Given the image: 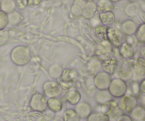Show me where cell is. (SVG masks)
I'll list each match as a JSON object with an SVG mask.
<instances>
[{
  "label": "cell",
  "instance_id": "cell-1",
  "mask_svg": "<svg viewBox=\"0 0 145 121\" xmlns=\"http://www.w3.org/2000/svg\"><path fill=\"white\" fill-rule=\"evenodd\" d=\"M10 59L17 66H25L31 61V49L25 45H17L11 51Z\"/></svg>",
  "mask_w": 145,
  "mask_h": 121
},
{
  "label": "cell",
  "instance_id": "cell-2",
  "mask_svg": "<svg viewBox=\"0 0 145 121\" xmlns=\"http://www.w3.org/2000/svg\"><path fill=\"white\" fill-rule=\"evenodd\" d=\"M108 90L113 97L120 99L127 94V84L123 79L120 78H115L112 79Z\"/></svg>",
  "mask_w": 145,
  "mask_h": 121
},
{
  "label": "cell",
  "instance_id": "cell-3",
  "mask_svg": "<svg viewBox=\"0 0 145 121\" xmlns=\"http://www.w3.org/2000/svg\"><path fill=\"white\" fill-rule=\"evenodd\" d=\"M29 106L33 111L43 113L48 109V99L44 94L36 92L31 96Z\"/></svg>",
  "mask_w": 145,
  "mask_h": 121
},
{
  "label": "cell",
  "instance_id": "cell-4",
  "mask_svg": "<svg viewBox=\"0 0 145 121\" xmlns=\"http://www.w3.org/2000/svg\"><path fill=\"white\" fill-rule=\"evenodd\" d=\"M120 109L123 113H130L138 105V100L137 96L132 94H125L123 97L120 98V101L118 103Z\"/></svg>",
  "mask_w": 145,
  "mask_h": 121
},
{
  "label": "cell",
  "instance_id": "cell-5",
  "mask_svg": "<svg viewBox=\"0 0 145 121\" xmlns=\"http://www.w3.org/2000/svg\"><path fill=\"white\" fill-rule=\"evenodd\" d=\"M43 94L45 97L55 98L59 97L62 92V89L58 82L55 81H47L42 85Z\"/></svg>",
  "mask_w": 145,
  "mask_h": 121
},
{
  "label": "cell",
  "instance_id": "cell-6",
  "mask_svg": "<svg viewBox=\"0 0 145 121\" xmlns=\"http://www.w3.org/2000/svg\"><path fill=\"white\" fill-rule=\"evenodd\" d=\"M112 81L111 75H108L105 72H99L95 75L93 79L95 87L97 88L99 90H108L110 82Z\"/></svg>",
  "mask_w": 145,
  "mask_h": 121
},
{
  "label": "cell",
  "instance_id": "cell-7",
  "mask_svg": "<svg viewBox=\"0 0 145 121\" xmlns=\"http://www.w3.org/2000/svg\"><path fill=\"white\" fill-rule=\"evenodd\" d=\"M107 41L112 46L118 48L123 43V35L121 31L108 27L107 31Z\"/></svg>",
  "mask_w": 145,
  "mask_h": 121
},
{
  "label": "cell",
  "instance_id": "cell-8",
  "mask_svg": "<svg viewBox=\"0 0 145 121\" xmlns=\"http://www.w3.org/2000/svg\"><path fill=\"white\" fill-rule=\"evenodd\" d=\"M108 109L105 113L107 116L109 121H116L124 113L120 109L117 102L115 101H112L108 103Z\"/></svg>",
  "mask_w": 145,
  "mask_h": 121
},
{
  "label": "cell",
  "instance_id": "cell-9",
  "mask_svg": "<svg viewBox=\"0 0 145 121\" xmlns=\"http://www.w3.org/2000/svg\"><path fill=\"white\" fill-rule=\"evenodd\" d=\"M118 65V62L115 58H106L101 62V67L103 72L110 75H113L116 72Z\"/></svg>",
  "mask_w": 145,
  "mask_h": 121
},
{
  "label": "cell",
  "instance_id": "cell-10",
  "mask_svg": "<svg viewBox=\"0 0 145 121\" xmlns=\"http://www.w3.org/2000/svg\"><path fill=\"white\" fill-rule=\"evenodd\" d=\"M74 111L77 113L80 118L86 119L92 113L91 105L86 101L79 102L75 106Z\"/></svg>",
  "mask_w": 145,
  "mask_h": 121
},
{
  "label": "cell",
  "instance_id": "cell-11",
  "mask_svg": "<svg viewBox=\"0 0 145 121\" xmlns=\"http://www.w3.org/2000/svg\"><path fill=\"white\" fill-rule=\"evenodd\" d=\"M113 51V46L108 41H101L96 50V55L98 58L100 57H108Z\"/></svg>",
  "mask_w": 145,
  "mask_h": 121
},
{
  "label": "cell",
  "instance_id": "cell-12",
  "mask_svg": "<svg viewBox=\"0 0 145 121\" xmlns=\"http://www.w3.org/2000/svg\"><path fill=\"white\" fill-rule=\"evenodd\" d=\"M94 98L96 103L101 106L108 105L113 100V97L108 90H99L96 93Z\"/></svg>",
  "mask_w": 145,
  "mask_h": 121
},
{
  "label": "cell",
  "instance_id": "cell-13",
  "mask_svg": "<svg viewBox=\"0 0 145 121\" xmlns=\"http://www.w3.org/2000/svg\"><path fill=\"white\" fill-rule=\"evenodd\" d=\"M97 11L98 8L96 3L93 0H89L86 1L84 8L82 11V16L86 19H91L94 16Z\"/></svg>",
  "mask_w": 145,
  "mask_h": 121
},
{
  "label": "cell",
  "instance_id": "cell-14",
  "mask_svg": "<svg viewBox=\"0 0 145 121\" xmlns=\"http://www.w3.org/2000/svg\"><path fill=\"white\" fill-rule=\"evenodd\" d=\"M101 62L102 61L98 57H93L91 58L86 64V69L88 72L91 75H96L99 73L102 69Z\"/></svg>",
  "mask_w": 145,
  "mask_h": 121
},
{
  "label": "cell",
  "instance_id": "cell-15",
  "mask_svg": "<svg viewBox=\"0 0 145 121\" xmlns=\"http://www.w3.org/2000/svg\"><path fill=\"white\" fill-rule=\"evenodd\" d=\"M119 53L124 59H131L135 55V50L132 44L128 42H123L119 47Z\"/></svg>",
  "mask_w": 145,
  "mask_h": 121
},
{
  "label": "cell",
  "instance_id": "cell-16",
  "mask_svg": "<svg viewBox=\"0 0 145 121\" xmlns=\"http://www.w3.org/2000/svg\"><path fill=\"white\" fill-rule=\"evenodd\" d=\"M81 99H82V96H81L80 92L73 88L68 90V92L65 94L66 101L72 106H76V104H78L80 102Z\"/></svg>",
  "mask_w": 145,
  "mask_h": 121
},
{
  "label": "cell",
  "instance_id": "cell-17",
  "mask_svg": "<svg viewBox=\"0 0 145 121\" xmlns=\"http://www.w3.org/2000/svg\"><path fill=\"white\" fill-rule=\"evenodd\" d=\"M132 69L140 76L145 75V60L142 57H138L134 60L132 65Z\"/></svg>",
  "mask_w": 145,
  "mask_h": 121
},
{
  "label": "cell",
  "instance_id": "cell-18",
  "mask_svg": "<svg viewBox=\"0 0 145 121\" xmlns=\"http://www.w3.org/2000/svg\"><path fill=\"white\" fill-rule=\"evenodd\" d=\"M137 27L135 23L133 20H126L122 23L121 30L122 33L127 35H132L135 33Z\"/></svg>",
  "mask_w": 145,
  "mask_h": 121
},
{
  "label": "cell",
  "instance_id": "cell-19",
  "mask_svg": "<svg viewBox=\"0 0 145 121\" xmlns=\"http://www.w3.org/2000/svg\"><path fill=\"white\" fill-rule=\"evenodd\" d=\"M99 19L102 25L108 26L114 24L116 21V16L113 11H106V12H100L99 15Z\"/></svg>",
  "mask_w": 145,
  "mask_h": 121
},
{
  "label": "cell",
  "instance_id": "cell-20",
  "mask_svg": "<svg viewBox=\"0 0 145 121\" xmlns=\"http://www.w3.org/2000/svg\"><path fill=\"white\" fill-rule=\"evenodd\" d=\"M130 116L133 121H144L145 109L141 105H137L130 113Z\"/></svg>",
  "mask_w": 145,
  "mask_h": 121
},
{
  "label": "cell",
  "instance_id": "cell-21",
  "mask_svg": "<svg viewBox=\"0 0 145 121\" xmlns=\"http://www.w3.org/2000/svg\"><path fill=\"white\" fill-rule=\"evenodd\" d=\"M78 72L74 69H63L62 76L59 78L62 80L68 82H73L78 78Z\"/></svg>",
  "mask_w": 145,
  "mask_h": 121
},
{
  "label": "cell",
  "instance_id": "cell-22",
  "mask_svg": "<svg viewBox=\"0 0 145 121\" xmlns=\"http://www.w3.org/2000/svg\"><path fill=\"white\" fill-rule=\"evenodd\" d=\"M62 102L58 97L50 98L48 99V108L54 113H58L62 109Z\"/></svg>",
  "mask_w": 145,
  "mask_h": 121
},
{
  "label": "cell",
  "instance_id": "cell-23",
  "mask_svg": "<svg viewBox=\"0 0 145 121\" xmlns=\"http://www.w3.org/2000/svg\"><path fill=\"white\" fill-rule=\"evenodd\" d=\"M86 0H74L72 7L71 12L75 16H82V11L85 7Z\"/></svg>",
  "mask_w": 145,
  "mask_h": 121
},
{
  "label": "cell",
  "instance_id": "cell-24",
  "mask_svg": "<svg viewBox=\"0 0 145 121\" xmlns=\"http://www.w3.org/2000/svg\"><path fill=\"white\" fill-rule=\"evenodd\" d=\"M16 3L14 0H1L0 4V10L7 14L16 11Z\"/></svg>",
  "mask_w": 145,
  "mask_h": 121
},
{
  "label": "cell",
  "instance_id": "cell-25",
  "mask_svg": "<svg viewBox=\"0 0 145 121\" xmlns=\"http://www.w3.org/2000/svg\"><path fill=\"white\" fill-rule=\"evenodd\" d=\"M96 5L100 12L112 11L114 9V4L110 0H98Z\"/></svg>",
  "mask_w": 145,
  "mask_h": 121
},
{
  "label": "cell",
  "instance_id": "cell-26",
  "mask_svg": "<svg viewBox=\"0 0 145 121\" xmlns=\"http://www.w3.org/2000/svg\"><path fill=\"white\" fill-rule=\"evenodd\" d=\"M62 72H63V69H62V66L58 64H53L50 67L49 69H48V72L52 79H59L62 76Z\"/></svg>",
  "mask_w": 145,
  "mask_h": 121
},
{
  "label": "cell",
  "instance_id": "cell-27",
  "mask_svg": "<svg viewBox=\"0 0 145 121\" xmlns=\"http://www.w3.org/2000/svg\"><path fill=\"white\" fill-rule=\"evenodd\" d=\"M7 15H8V24L13 26L19 25L21 21H23L22 15L18 11H14Z\"/></svg>",
  "mask_w": 145,
  "mask_h": 121
},
{
  "label": "cell",
  "instance_id": "cell-28",
  "mask_svg": "<svg viewBox=\"0 0 145 121\" xmlns=\"http://www.w3.org/2000/svg\"><path fill=\"white\" fill-rule=\"evenodd\" d=\"M63 121H80V118L74 109H68L62 115Z\"/></svg>",
  "mask_w": 145,
  "mask_h": 121
},
{
  "label": "cell",
  "instance_id": "cell-29",
  "mask_svg": "<svg viewBox=\"0 0 145 121\" xmlns=\"http://www.w3.org/2000/svg\"><path fill=\"white\" fill-rule=\"evenodd\" d=\"M108 27L104 25H99L94 28V33L96 36L101 41L107 40V31Z\"/></svg>",
  "mask_w": 145,
  "mask_h": 121
},
{
  "label": "cell",
  "instance_id": "cell-30",
  "mask_svg": "<svg viewBox=\"0 0 145 121\" xmlns=\"http://www.w3.org/2000/svg\"><path fill=\"white\" fill-rule=\"evenodd\" d=\"M132 67H130V66H128L127 64H125L122 66V67L120 68V70H119V76H120V79H123L124 81L127 80V79H130L132 76Z\"/></svg>",
  "mask_w": 145,
  "mask_h": 121
},
{
  "label": "cell",
  "instance_id": "cell-31",
  "mask_svg": "<svg viewBox=\"0 0 145 121\" xmlns=\"http://www.w3.org/2000/svg\"><path fill=\"white\" fill-rule=\"evenodd\" d=\"M87 121H109L106 113L103 112H92L86 118Z\"/></svg>",
  "mask_w": 145,
  "mask_h": 121
},
{
  "label": "cell",
  "instance_id": "cell-32",
  "mask_svg": "<svg viewBox=\"0 0 145 121\" xmlns=\"http://www.w3.org/2000/svg\"><path fill=\"white\" fill-rule=\"evenodd\" d=\"M27 121H45V116L42 114V113L39 112L33 111L27 114L26 116Z\"/></svg>",
  "mask_w": 145,
  "mask_h": 121
},
{
  "label": "cell",
  "instance_id": "cell-33",
  "mask_svg": "<svg viewBox=\"0 0 145 121\" xmlns=\"http://www.w3.org/2000/svg\"><path fill=\"white\" fill-rule=\"evenodd\" d=\"M135 33L137 41L142 43H145V24H142L137 28Z\"/></svg>",
  "mask_w": 145,
  "mask_h": 121
},
{
  "label": "cell",
  "instance_id": "cell-34",
  "mask_svg": "<svg viewBox=\"0 0 145 121\" xmlns=\"http://www.w3.org/2000/svg\"><path fill=\"white\" fill-rule=\"evenodd\" d=\"M10 39L9 32L7 29L0 30V47L5 45Z\"/></svg>",
  "mask_w": 145,
  "mask_h": 121
},
{
  "label": "cell",
  "instance_id": "cell-35",
  "mask_svg": "<svg viewBox=\"0 0 145 121\" xmlns=\"http://www.w3.org/2000/svg\"><path fill=\"white\" fill-rule=\"evenodd\" d=\"M8 24V15L4 11L0 10V30L5 29Z\"/></svg>",
  "mask_w": 145,
  "mask_h": 121
},
{
  "label": "cell",
  "instance_id": "cell-36",
  "mask_svg": "<svg viewBox=\"0 0 145 121\" xmlns=\"http://www.w3.org/2000/svg\"><path fill=\"white\" fill-rule=\"evenodd\" d=\"M58 84H59V86H61V88H62V89H66V90L67 91L73 87V82H65V81L62 80V79H59Z\"/></svg>",
  "mask_w": 145,
  "mask_h": 121
},
{
  "label": "cell",
  "instance_id": "cell-37",
  "mask_svg": "<svg viewBox=\"0 0 145 121\" xmlns=\"http://www.w3.org/2000/svg\"><path fill=\"white\" fill-rule=\"evenodd\" d=\"M16 3V6L20 10H23L28 6L27 0H14Z\"/></svg>",
  "mask_w": 145,
  "mask_h": 121
},
{
  "label": "cell",
  "instance_id": "cell-38",
  "mask_svg": "<svg viewBox=\"0 0 145 121\" xmlns=\"http://www.w3.org/2000/svg\"><path fill=\"white\" fill-rule=\"evenodd\" d=\"M28 6L33 8H36L39 7L42 3V0H27Z\"/></svg>",
  "mask_w": 145,
  "mask_h": 121
},
{
  "label": "cell",
  "instance_id": "cell-39",
  "mask_svg": "<svg viewBox=\"0 0 145 121\" xmlns=\"http://www.w3.org/2000/svg\"><path fill=\"white\" fill-rule=\"evenodd\" d=\"M132 91L133 92V95L136 96V95H138L139 93L140 92V84H138L137 82H133L131 85Z\"/></svg>",
  "mask_w": 145,
  "mask_h": 121
},
{
  "label": "cell",
  "instance_id": "cell-40",
  "mask_svg": "<svg viewBox=\"0 0 145 121\" xmlns=\"http://www.w3.org/2000/svg\"><path fill=\"white\" fill-rule=\"evenodd\" d=\"M116 121H133L132 118L130 117V115L125 114V113H123L122 116H120V117L118 118Z\"/></svg>",
  "mask_w": 145,
  "mask_h": 121
},
{
  "label": "cell",
  "instance_id": "cell-41",
  "mask_svg": "<svg viewBox=\"0 0 145 121\" xmlns=\"http://www.w3.org/2000/svg\"><path fill=\"white\" fill-rule=\"evenodd\" d=\"M140 90L142 94L145 95V79L140 83Z\"/></svg>",
  "mask_w": 145,
  "mask_h": 121
},
{
  "label": "cell",
  "instance_id": "cell-42",
  "mask_svg": "<svg viewBox=\"0 0 145 121\" xmlns=\"http://www.w3.org/2000/svg\"><path fill=\"white\" fill-rule=\"evenodd\" d=\"M140 102H141V106L145 109V95L142 94L140 96Z\"/></svg>",
  "mask_w": 145,
  "mask_h": 121
},
{
  "label": "cell",
  "instance_id": "cell-43",
  "mask_svg": "<svg viewBox=\"0 0 145 121\" xmlns=\"http://www.w3.org/2000/svg\"><path fill=\"white\" fill-rule=\"evenodd\" d=\"M141 55H142V58H143L145 60V47L142 49L141 52Z\"/></svg>",
  "mask_w": 145,
  "mask_h": 121
},
{
  "label": "cell",
  "instance_id": "cell-44",
  "mask_svg": "<svg viewBox=\"0 0 145 121\" xmlns=\"http://www.w3.org/2000/svg\"><path fill=\"white\" fill-rule=\"evenodd\" d=\"M110 1H112V2L114 4V3H116V2H119L120 1H121V0H110Z\"/></svg>",
  "mask_w": 145,
  "mask_h": 121
},
{
  "label": "cell",
  "instance_id": "cell-45",
  "mask_svg": "<svg viewBox=\"0 0 145 121\" xmlns=\"http://www.w3.org/2000/svg\"><path fill=\"white\" fill-rule=\"evenodd\" d=\"M129 1H135V0H129Z\"/></svg>",
  "mask_w": 145,
  "mask_h": 121
},
{
  "label": "cell",
  "instance_id": "cell-46",
  "mask_svg": "<svg viewBox=\"0 0 145 121\" xmlns=\"http://www.w3.org/2000/svg\"><path fill=\"white\" fill-rule=\"evenodd\" d=\"M1 0H0V4H1Z\"/></svg>",
  "mask_w": 145,
  "mask_h": 121
},
{
  "label": "cell",
  "instance_id": "cell-47",
  "mask_svg": "<svg viewBox=\"0 0 145 121\" xmlns=\"http://www.w3.org/2000/svg\"><path fill=\"white\" fill-rule=\"evenodd\" d=\"M86 1H89V0H86Z\"/></svg>",
  "mask_w": 145,
  "mask_h": 121
}]
</instances>
